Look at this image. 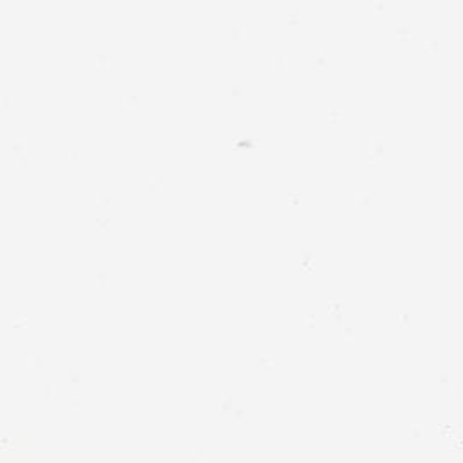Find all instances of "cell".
I'll return each mask as SVG.
<instances>
[{
    "label": "cell",
    "instance_id": "obj_1",
    "mask_svg": "<svg viewBox=\"0 0 463 463\" xmlns=\"http://www.w3.org/2000/svg\"><path fill=\"white\" fill-rule=\"evenodd\" d=\"M445 463H463V445L458 448V449H455V451L448 457V460Z\"/></svg>",
    "mask_w": 463,
    "mask_h": 463
}]
</instances>
